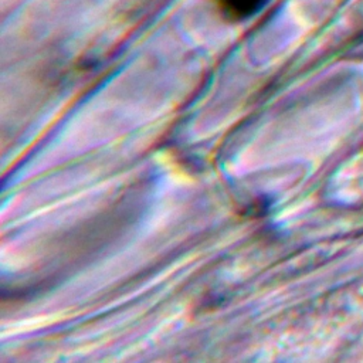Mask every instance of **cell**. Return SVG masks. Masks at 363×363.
Here are the masks:
<instances>
[{
  "label": "cell",
  "mask_w": 363,
  "mask_h": 363,
  "mask_svg": "<svg viewBox=\"0 0 363 363\" xmlns=\"http://www.w3.org/2000/svg\"><path fill=\"white\" fill-rule=\"evenodd\" d=\"M265 0H217L220 9L231 18H245L259 10Z\"/></svg>",
  "instance_id": "cell-1"
}]
</instances>
